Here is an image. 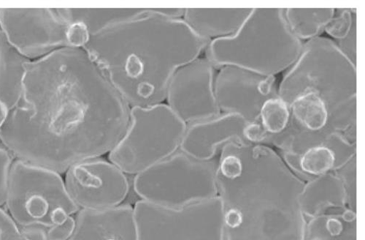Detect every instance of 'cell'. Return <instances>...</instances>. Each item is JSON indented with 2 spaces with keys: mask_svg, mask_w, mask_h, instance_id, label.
Masks as SVG:
<instances>
[{
  "mask_svg": "<svg viewBox=\"0 0 365 240\" xmlns=\"http://www.w3.org/2000/svg\"><path fill=\"white\" fill-rule=\"evenodd\" d=\"M285 20L291 32L298 39H309L323 33L334 16V9H287Z\"/></svg>",
  "mask_w": 365,
  "mask_h": 240,
  "instance_id": "obj_14",
  "label": "cell"
},
{
  "mask_svg": "<svg viewBox=\"0 0 365 240\" xmlns=\"http://www.w3.org/2000/svg\"><path fill=\"white\" fill-rule=\"evenodd\" d=\"M215 67L197 58L178 69L167 89L168 106L187 126L215 117L220 111Z\"/></svg>",
  "mask_w": 365,
  "mask_h": 240,
  "instance_id": "obj_9",
  "label": "cell"
},
{
  "mask_svg": "<svg viewBox=\"0 0 365 240\" xmlns=\"http://www.w3.org/2000/svg\"><path fill=\"white\" fill-rule=\"evenodd\" d=\"M133 208L138 240H224L218 201L172 209L140 200Z\"/></svg>",
  "mask_w": 365,
  "mask_h": 240,
  "instance_id": "obj_6",
  "label": "cell"
},
{
  "mask_svg": "<svg viewBox=\"0 0 365 240\" xmlns=\"http://www.w3.org/2000/svg\"><path fill=\"white\" fill-rule=\"evenodd\" d=\"M130 109L86 51L59 49L25 64L0 143L15 159L66 174L110 154L128 129Z\"/></svg>",
  "mask_w": 365,
  "mask_h": 240,
  "instance_id": "obj_1",
  "label": "cell"
},
{
  "mask_svg": "<svg viewBox=\"0 0 365 240\" xmlns=\"http://www.w3.org/2000/svg\"><path fill=\"white\" fill-rule=\"evenodd\" d=\"M291 108L297 121L309 131H319L327 124V105L314 92L298 96L292 101Z\"/></svg>",
  "mask_w": 365,
  "mask_h": 240,
  "instance_id": "obj_15",
  "label": "cell"
},
{
  "mask_svg": "<svg viewBox=\"0 0 365 240\" xmlns=\"http://www.w3.org/2000/svg\"><path fill=\"white\" fill-rule=\"evenodd\" d=\"M342 218L328 217L314 221L307 240H355V215L347 212Z\"/></svg>",
  "mask_w": 365,
  "mask_h": 240,
  "instance_id": "obj_16",
  "label": "cell"
},
{
  "mask_svg": "<svg viewBox=\"0 0 365 240\" xmlns=\"http://www.w3.org/2000/svg\"><path fill=\"white\" fill-rule=\"evenodd\" d=\"M19 228L24 240H50L48 235V228L41 226H19Z\"/></svg>",
  "mask_w": 365,
  "mask_h": 240,
  "instance_id": "obj_26",
  "label": "cell"
},
{
  "mask_svg": "<svg viewBox=\"0 0 365 240\" xmlns=\"http://www.w3.org/2000/svg\"><path fill=\"white\" fill-rule=\"evenodd\" d=\"M336 163L332 150L327 146H314L308 150L300 160L302 169L310 174L321 175L329 171Z\"/></svg>",
  "mask_w": 365,
  "mask_h": 240,
  "instance_id": "obj_18",
  "label": "cell"
},
{
  "mask_svg": "<svg viewBox=\"0 0 365 240\" xmlns=\"http://www.w3.org/2000/svg\"><path fill=\"white\" fill-rule=\"evenodd\" d=\"M262 125L270 134H279L287 126L290 112L287 103L279 97L264 101L260 109Z\"/></svg>",
  "mask_w": 365,
  "mask_h": 240,
  "instance_id": "obj_17",
  "label": "cell"
},
{
  "mask_svg": "<svg viewBox=\"0 0 365 240\" xmlns=\"http://www.w3.org/2000/svg\"><path fill=\"white\" fill-rule=\"evenodd\" d=\"M12 154L4 146H0V207L5 206L9 176L14 161Z\"/></svg>",
  "mask_w": 365,
  "mask_h": 240,
  "instance_id": "obj_21",
  "label": "cell"
},
{
  "mask_svg": "<svg viewBox=\"0 0 365 240\" xmlns=\"http://www.w3.org/2000/svg\"><path fill=\"white\" fill-rule=\"evenodd\" d=\"M68 240H138L134 208L129 204L98 210L79 209Z\"/></svg>",
  "mask_w": 365,
  "mask_h": 240,
  "instance_id": "obj_10",
  "label": "cell"
},
{
  "mask_svg": "<svg viewBox=\"0 0 365 240\" xmlns=\"http://www.w3.org/2000/svg\"><path fill=\"white\" fill-rule=\"evenodd\" d=\"M65 184L80 209L98 210L119 206L130 189L126 174L101 158L71 166L66 172Z\"/></svg>",
  "mask_w": 365,
  "mask_h": 240,
  "instance_id": "obj_8",
  "label": "cell"
},
{
  "mask_svg": "<svg viewBox=\"0 0 365 240\" xmlns=\"http://www.w3.org/2000/svg\"><path fill=\"white\" fill-rule=\"evenodd\" d=\"M187 126L163 103L133 107L128 129L109 161L126 174L137 175L178 151Z\"/></svg>",
  "mask_w": 365,
  "mask_h": 240,
  "instance_id": "obj_4",
  "label": "cell"
},
{
  "mask_svg": "<svg viewBox=\"0 0 365 240\" xmlns=\"http://www.w3.org/2000/svg\"><path fill=\"white\" fill-rule=\"evenodd\" d=\"M10 111L6 102L0 99V131H1L7 121Z\"/></svg>",
  "mask_w": 365,
  "mask_h": 240,
  "instance_id": "obj_29",
  "label": "cell"
},
{
  "mask_svg": "<svg viewBox=\"0 0 365 240\" xmlns=\"http://www.w3.org/2000/svg\"><path fill=\"white\" fill-rule=\"evenodd\" d=\"M65 9H0V28L10 45L32 61L69 48Z\"/></svg>",
  "mask_w": 365,
  "mask_h": 240,
  "instance_id": "obj_7",
  "label": "cell"
},
{
  "mask_svg": "<svg viewBox=\"0 0 365 240\" xmlns=\"http://www.w3.org/2000/svg\"><path fill=\"white\" fill-rule=\"evenodd\" d=\"M75 225V218L71 216L63 223L48 228V235L49 239L68 240L73 233Z\"/></svg>",
  "mask_w": 365,
  "mask_h": 240,
  "instance_id": "obj_25",
  "label": "cell"
},
{
  "mask_svg": "<svg viewBox=\"0 0 365 240\" xmlns=\"http://www.w3.org/2000/svg\"><path fill=\"white\" fill-rule=\"evenodd\" d=\"M220 171L222 176L229 179L239 177L242 171V164L240 158L227 155L222 159Z\"/></svg>",
  "mask_w": 365,
  "mask_h": 240,
  "instance_id": "obj_24",
  "label": "cell"
},
{
  "mask_svg": "<svg viewBox=\"0 0 365 240\" xmlns=\"http://www.w3.org/2000/svg\"><path fill=\"white\" fill-rule=\"evenodd\" d=\"M240 30L247 36L243 35L240 30L238 29L237 31L235 34L237 36L240 37V39L243 40H247V42L240 41L237 39H236L235 36L231 35V37L234 39L236 41L246 43L247 46V50L249 49H252V52L254 54L252 56V58H254V56L255 54H259V59H260V54H268L269 52L270 54L274 53L273 48L275 47V45H274V40L272 39V36H269V38L267 36H264L263 38L262 36H250L246 31L245 29L240 26Z\"/></svg>",
  "mask_w": 365,
  "mask_h": 240,
  "instance_id": "obj_20",
  "label": "cell"
},
{
  "mask_svg": "<svg viewBox=\"0 0 365 240\" xmlns=\"http://www.w3.org/2000/svg\"><path fill=\"white\" fill-rule=\"evenodd\" d=\"M0 240H24L18 225L3 207H0Z\"/></svg>",
  "mask_w": 365,
  "mask_h": 240,
  "instance_id": "obj_22",
  "label": "cell"
},
{
  "mask_svg": "<svg viewBox=\"0 0 365 240\" xmlns=\"http://www.w3.org/2000/svg\"><path fill=\"white\" fill-rule=\"evenodd\" d=\"M158 9H65L71 22L78 21L86 26L90 36L114 24L146 16Z\"/></svg>",
  "mask_w": 365,
  "mask_h": 240,
  "instance_id": "obj_13",
  "label": "cell"
},
{
  "mask_svg": "<svg viewBox=\"0 0 365 240\" xmlns=\"http://www.w3.org/2000/svg\"><path fill=\"white\" fill-rule=\"evenodd\" d=\"M185 9L108 26L83 48L130 107L163 104L175 71L199 58L210 42L182 19Z\"/></svg>",
  "mask_w": 365,
  "mask_h": 240,
  "instance_id": "obj_2",
  "label": "cell"
},
{
  "mask_svg": "<svg viewBox=\"0 0 365 240\" xmlns=\"http://www.w3.org/2000/svg\"><path fill=\"white\" fill-rule=\"evenodd\" d=\"M276 83L277 78L273 75L263 76L257 84L258 93L266 99L278 97L274 96V94H275Z\"/></svg>",
  "mask_w": 365,
  "mask_h": 240,
  "instance_id": "obj_27",
  "label": "cell"
},
{
  "mask_svg": "<svg viewBox=\"0 0 365 240\" xmlns=\"http://www.w3.org/2000/svg\"><path fill=\"white\" fill-rule=\"evenodd\" d=\"M133 189L142 201L167 208L179 209L206 201L215 193L214 165L179 149L135 175Z\"/></svg>",
  "mask_w": 365,
  "mask_h": 240,
  "instance_id": "obj_5",
  "label": "cell"
},
{
  "mask_svg": "<svg viewBox=\"0 0 365 240\" xmlns=\"http://www.w3.org/2000/svg\"><path fill=\"white\" fill-rule=\"evenodd\" d=\"M29 61L10 45L0 28V99L10 110L21 96L24 67Z\"/></svg>",
  "mask_w": 365,
  "mask_h": 240,
  "instance_id": "obj_12",
  "label": "cell"
},
{
  "mask_svg": "<svg viewBox=\"0 0 365 240\" xmlns=\"http://www.w3.org/2000/svg\"><path fill=\"white\" fill-rule=\"evenodd\" d=\"M243 9H185L182 19L200 36L211 39L235 34L240 25L234 24V16Z\"/></svg>",
  "mask_w": 365,
  "mask_h": 240,
  "instance_id": "obj_11",
  "label": "cell"
},
{
  "mask_svg": "<svg viewBox=\"0 0 365 240\" xmlns=\"http://www.w3.org/2000/svg\"><path fill=\"white\" fill-rule=\"evenodd\" d=\"M243 134L250 141L261 142L267 136V132L261 124L253 123L246 126Z\"/></svg>",
  "mask_w": 365,
  "mask_h": 240,
  "instance_id": "obj_28",
  "label": "cell"
},
{
  "mask_svg": "<svg viewBox=\"0 0 365 240\" xmlns=\"http://www.w3.org/2000/svg\"><path fill=\"white\" fill-rule=\"evenodd\" d=\"M5 206L19 226L46 228L63 223L80 209L60 174L17 159L11 169Z\"/></svg>",
  "mask_w": 365,
  "mask_h": 240,
  "instance_id": "obj_3",
  "label": "cell"
},
{
  "mask_svg": "<svg viewBox=\"0 0 365 240\" xmlns=\"http://www.w3.org/2000/svg\"><path fill=\"white\" fill-rule=\"evenodd\" d=\"M325 26L326 33L341 41L346 39L356 27V13L352 9H339Z\"/></svg>",
  "mask_w": 365,
  "mask_h": 240,
  "instance_id": "obj_19",
  "label": "cell"
},
{
  "mask_svg": "<svg viewBox=\"0 0 365 240\" xmlns=\"http://www.w3.org/2000/svg\"><path fill=\"white\" fill-rule=\"evenodd\" d=\"M90 37L84 24L78 21L71 23L67 35L69 48L83 49L88 42Z\"/></svg>",
  "mask_w": 365,
  "mask_h": 240,
  "instance_id": "obj_23",
  "label": "cell"
}]
</instances>
